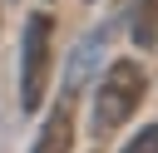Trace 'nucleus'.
Here are the masks:
<instances>
[{
    "mask_svg": "<svg viewBox=\"0 0 158 153\" xmlns=\"http://www.w3.org/2000/svg\"><path fill=\"white\" fill-rule=\"evenodd\" d=\"M143 94H148V74H143V64H133V59H114V64L99 74V89H94V133L104 138V133L123 128V123L133 118V109L143 104Z\"/></svg>",
    "mask_w": 158,
    "mask_h": 153,
    "instance_id": "f257e3e1",
    "label": "nucleus"
},
{
    "mask_svg": "<svg viewBox=\"0 0 158 153\" xmlns=\"http://www.w3.org/2000/svg\"><path fill=\"white\" fill-rule=\"evenodd\" d=\"M49 64H54V20L40 10L25 20V39H20V109L25 114H35L44 104Z\"/></svg>",
    "mask_w": 158,
    "mask_h": 153,
    "instance_id": "f03ea898",
    "label": "nucleus"
},
{
    "mask_svg": "<svg viewBox=\"0 0 158 153\" xmlns=\"http://www.w3.org/2000/svg\"><path fill=\"white\" fill-rule=\"evenodd\" d=\"M74 148V94L64 89L59 104L44 114L40 123V138H35V153H69Z\"/></svg>",
    "mask_w": 158,
    "mask_h": 153,
    "instance_id": "7ed1b4c3",
    "label": "nucleus"
},
{
    "mask_svg": "<svg viewBox=\"0 0 158 153\" xmlns=\"http://www.w3.org/2000/svg\"><path fill=\"white\" fill-rule=\"evenodd\" d=\"M109 35H114V25H109V20H104L99 30H89V35H84V44L74 49V64H69V84H64L69 94H79V89H84V74L94 69V59H99V44H109Z\"/></svg>",
    "mask_w": 158,
    "mask_h": 153,
    "instance_id": "20e7f679",
    "label": "nucleus"
},
{
    "mask_svg": "<svg viewBox=\"0 0 158 153\" xmlns=\"http://www.w3.org/2000/svg\"><path fill=\"white\" fill-rule=\"evenodd\" d=\"M133 44H158V0H133Z\"/></svg>",
    "mask_w": 158,
    "mask_h": 153,
    "instance_id": "39448f33",
    "label": "nucleus"
},
{
    "mask_svg": "<svg viewBox=\"0 0 158 153\" xmlns=\"http://www.w3.org/2000/svg\"><path fill=\"white\" fill-rule=\"evenodd\" d=\"M123 153H158V123H143V133H133Z\"/></svg>",
    "mask_w": 158,
    "mask_h": 153,
    "instance_id": "423d86ee",
    "label": "nucleus"
}]
</instances>
